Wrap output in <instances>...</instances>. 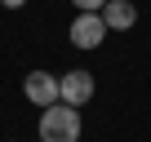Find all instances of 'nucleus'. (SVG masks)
Masks as SVG:
<instances>
[{
    "instance_id": "1",
    "label": "nucleus",
    "mask_w": 151,
    "mask_h": 142,
    "mask_svg": "<svg viewBox=\"0 0 151 142\" xmlns=\"http://www.w3.org/2000/svg\"><path fill=\"white\" fill-rule=\"evenodd\" d=\"M80 133H85L80 107L53 102V107L40 111V142H80Z\"/></svg>"
},
{
    "instance_id": "2",
    "label": "nucleus",
    "mask_w": 151,
    "mask_h": 142,
    "mask_svg": "<svg viewBox=\"0 0 151 142\" xmlns=\"http://www.w3.org/2000/svg\"><path fill=\"white\" fill-rule=\"evenodd\" d=\"M93 93H98L93 71H62L58 76V102H67V107H85Z\"/></svg>"
},
{
    "instance_id": "3",
    "label": "nucleus",
    "mask_w": 151,
    "mask_h": 142,
    "mask_svg": "<svg viewBox=\"0 0 151 142\" xmlns=\"http://www.w3.org/2000/svg\"><path fill=\"white\" fill-rule=\"evenodd\" d=\"M71 44L76 49H98L111 31H107V22H102V14H76V22H71Z\"/></svg>"
},
{
    "instance_id": "4",
    "label": "nucleus",
    "mask_w": 151,
    "mask_h": 142,
    "mask_svg": "<svg viewBox=\"0 0 151 142\" xmlns=\"http://www.w3.org/2000/svg\"><path fill=\"white\" fill-rule=\"evenodd\" d=\"M22 93H27L31 107H53L58 102V76H53V71H27Z\"/></svg>"
},
{
    "instance_id": "5",
    "label": "nucleus",
    "mask_w": 151,
    "mask_h": 142,
    "mask_svg": "<svg viewBox=\"0 0 151 142\" xmlns=\"http://www.w3.org/2000/svg\"><path fill=\"white\" fill-rule=\"evenodd\" d=\"M102 22H107V31H129L138 22L133 0H107V5H102Z\"/></svg>"
},
{
    "instance_id": "6",
    "label": "nucleus",
    "mask_w": 151,
    "mask_h": 142,
    "mask_svg": "<svg viewBox=\"0 0 151 142\" xmlns=\"http://www.w3.org/2000/svg\"><path fill=\"white\" fill-rule=\"evenodd\" d=\"M71 5L80 9V14H102V5H107V0H71Z\"/></svg>"
},
{
    "instance_id": "7",
    "label": "nucleus",
    "mask_w": 151,
    "mask_h": 142,
    "mask_svg": "<svg viewBox=\"0 0 151 142\" xmlns=\"http://www.w3.org/2000/svg\"><path fill=\"white\" fill-rule=\"evenodd\" d=\"M0 5H5V9H22L27 0H0Z\"/></svg>"
}]
</instances>
